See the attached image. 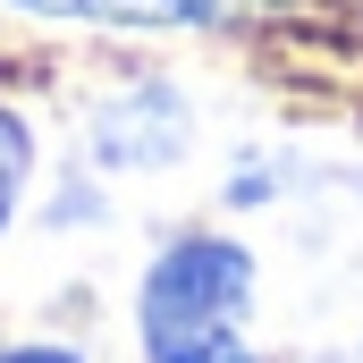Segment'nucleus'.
I'll list each match as a JSON object with an SVG mask.
<instances>
[{"mask_svg": "<svg viewBox=\"0 0 363 363\" xmlns=\"http://www.w3.org/2000/svg\"><path fill=\"white\" fill-rule=\"evenodd\" d=\"M254 245L220 237V228H186L169 237L144 279H135V347L144 363H262L254 355Z\"/></svg>", "mask_w": 363, "mask_h": 363, "instance_id": "1", "label": "nucleus"}, {"mask_svg": "<svg viewBox=\"0 0 363 363\" xmlns=\"http://www.w3.org/2000/svg\"><path fill=\"white\" fill-rule=\"evenodd\" d=\"M85 144H93V161L118 169V178H161V169H178L186 152H194V101L169 77H144V85L110 93L93 110Z\"/></svg>", "mask_w": 363, "mask_h": 363, "instance_id": "2", "label": "nucleus"}, {"mask_svg": "<svg viewBox=\"0 0 363 363\" xmlns=\"http://www.w3.org/2000/svg\"><path fill=\"white\" fill-rule=\"evenodd\" d=\"M9 9L60 17V26H144V34H161V26H228L245 0H9Z\"/></svg>", "mask_w": 363, "mask_h": 363, "instance_id": "3", "label": "nucleus"}, {"mask_svg": "<svg viewBox=\"0 0 363 363\" xmlns=\"http://www.w3.org/2000/svg\"><path fill=\"white\" fill-rule=\"evenodd\" d=\"M26 186H34V127H26L17 101H0V237L26 211Z\"/></svg>", "mask_w": 363, "mask_h": 363, "instance_id": "4", "label": "nucleus"}, {"mask_svg": "<svg viewBox=\"0 0 363 363\" xmlns=\"http://www.w3.org/2000/svg\"><path fill=\"white\" fill-rule=\"evenodd\" d=\"M0 363H85V355L60 338H17V347H0Z\"/></svg>", "mask_w": 363, "mask_h": 363, "instance_id": "5", "label": "nucleus"}]
</instances>
